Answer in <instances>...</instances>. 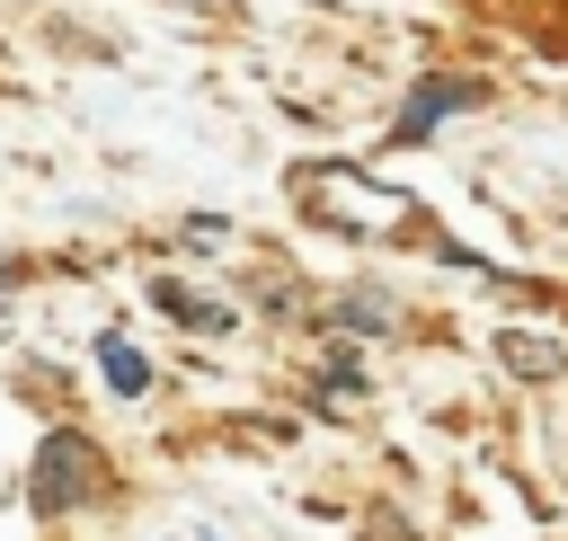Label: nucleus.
Wrapping results in <instances>:
<instances>
[{
    "label": "nucleus",
    "mask_w": 568,
    "mask_h": 541,
    "mask_svg": "<svg viewBox=\"0 0 568 541\" xmlns=\"http://www.w3.org/2000/svg\"><path fill=\"white\" fill-rule=\"evenodd\" d=\"M71 497H89V443H80V435H53V443H44V470H36V506L62 514Z\"/></svg>",
    "instance_id": "f257e3e1"
},
{
    "label": "nucleus",
    "mask_w": 568,
    "mask_h": 541,
    "mask_svg": "<svg viewBox=\"0 0 568 541\" xmlns=\"http://www.w3.org/2000/svg\"><path fill=\"white\" fill-rule=\"evenodd\" d=\"M470 98H479L470 80H426V89L408 98V115H399V142H417V133H435V124H444L453 106H470Z\"/></svg>",
    "instance_id": "f03ea898"
},
{
    "label": "nucleus",
    "mask_w": 568,
    "mask_h": 541,
    "mask_svg": "<svg viewBox=\"0 0 568 541\" xmlns=\"http://www.w3.org/2000/svg\"><path fill=\"white\" fill-rule=\"evenodd\" d=\"M497 364L506 372H532V381H550V372H568V346H550V337H497Z\"/></svg>",
    "instance_id": "7ed1b4c3"
},
{
    "label": "nucleus",
    "mask_w": 568,
    "mask_h": 541,
    "mask_svg": "<svg viewBox=\"0 0 568 541\" xmlns=\"http://www.w3.org/2000/svg\"><path fill=\"white\" fill-rule=\"evenodd\" d=\"M98 364H106V381H115L124 399H142V390H151V364H142V346H133V337H106V346H98Z\"/></svg>",
    "instance_id": "20e7f679"
},
{
    "label": "nucleus",
    "mask_w": 568,
    "mask_h": 541,
    "mask_svg": "<svg viewBox=\"0 0 568 541\" xmlns=\"http://www.w3.org/2000/svg\"><path fill=\"white\" fill-rule=\"evenodd\" d=\"M160 302H169V310H186V328H231V310H222V302H195L186 284H160Z\"/></svg>",
    "instance_id": "39448f33"
},
{
    "label": "nucleus",
    "mask_w": 568,
    "mask_h": 541,
    "mask_svg": "<svg viewBox=\"0 0 568 541\" xmlns=\"http://www.w3.org/2000/svg\"><path fill=\"white\" fill-rule=\"evenodd\" d=\"M178 9H213V0H178Z\"/></svg>",
    "instance_id": "423d86ee"
}]
</instances>
